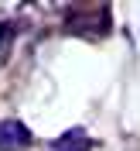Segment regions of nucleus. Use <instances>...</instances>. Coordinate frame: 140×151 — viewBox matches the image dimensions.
<instances>
[{
	"label": "nucleus",
	"mask_w": 140,
	"mask_h": 151,
	"mask_svg": "<svg viewBox=\"0 0 140 151\" xmlns=\"http://www.w3.org/2000/svg\"><path fill=\"white\" fill-rule=\"evenodd\" d=\"M89 148H92V141H89V134L79 131V127L65 131L62 137H55V144H51V151H89Z\"/></svg>",
	"instance_id": "nucleus-2"
},
{
	"label": "nucleus",
	"mask_w": 140,
	"mask_h": 151,
	"mask_svg": "<svg viewBox=\"0 0 140 151\" xmlns=\"http://www.w3.org/2000/svg\"><path fill=\"white\" fill-rule=\"evenodd\" d=\"M31 144V131L21 120H0V151H24Z\"/></svg>",
	"instance_id": "nucleus-1"
}]
</instances>
